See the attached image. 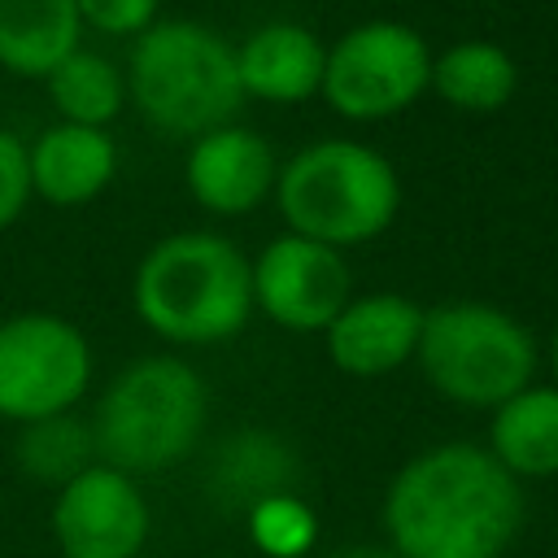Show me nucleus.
Wrapping results in <instances>:
<instances>
[{"label": "nucleus", "mask_w": 558, "mask_h": 558, "mask_svg": "<svg viewBox=\"0 0 558 558\" xmlns=\"http://www.w3.org/2000/svg\"><path fill=\"white\" fill-rule=\"evenodd\" d=\"M397 558H501L523 527V484L471 440L414 453L379 510Z\"/></svg>", "instance_id": "obj_1"}, {"label": "nucleus", "mask_w": 558, "mask_h": 558, "mask_svg": "<svg viewBox=\"0 0 558 558\" xmlns=\"http://www.w3.org/2000/svg\"><path fill=\"white\" fill-rule=\"evenodd\" d=\"M131 305L174 349L227 344L253 318V257L218 231H170L140 257Z\"/></svg>", "instance_id": "obj_2"}, {"label": "nucleus", "mask_w": 558, "mask_h": 558, "mask_svg": "<svg viewBox=\"0 0 558 558\" xmlns=\"http://www.w3.org/2000/svg\"><path fill=\"white\" fill-rule=\"evenodd\" d=\"M126 105L170 140H196L235 122L244 87L235 44L192 17H157L126 52Z\"/></svg>", "instance_id": "obj_3"}, {"label": "nucleus", "mask_w": 558, "mask_h": 558, "mask_svg": "<svg viewBox=\"0 0 558 558\" xmlns=\"http://www.w3.org/2000/svg\"><path fill=\"white\" fill-rule=\"evenodd\" d=\"M270 201L292 235L344 253L379 240L397 222L401 174L375 144L327 135L279 161Z\"/></svg>", "instance_id": "obj_4"}, {"label": "nucleus", "mask_w": 558, "mask_h": 558, "mask_svg": "<svg viewBox=\"0 0 558 558\" xmlns=\"http://www.w3.org/2000/svg\"><path fill=\"white\" fill-rule=\"evenodd\" d=\"M209 423V388L179 353H144L126 362L92 410L96 462L126 475L179 466Z\"/></svg>", "instance_id": "obj_5"}, {"label": "nucleus", "mask_w": 558, "mask_h": 558, "mask_svg": "<svg viewBox=\"0 0 558 558\" xmlns=\"http://www.w3.org/2000/svg\"><path fill=\"white\" fill-rule=\"evenodd\" d=\"M423 379L462 410H497L536 384L541 344L523 318L488 301H445L423 314L414 353Z\"/></svg>", "instance_id": "obj_6"}, {"label": "nucleus", "mask_w": 558, "mask_h": 558, "mask_svg": "<svg viewBox=\"0 0 558 558\" xmlns=\"http://www.w3.org/2000/svg\"><path fill=\"white\" fill-rule=\"evenodd\" d=\"M432 44L405 22H362L327 44L323 100L349 122H388L432 92Z\"/></svg>", "instance_id": "obj_7"}, {"label": "nucleus", "mask_w": 558, "mask_h": 558, "mask_svg": "<svg viewBox=\"0 0 558 558\" xmlns=\"http://www.w3.org/2000/svg\"><path fill=\"white\" fill-rule=\"evenodd\" d=\"M92 384L87 331L48 310L0 318V418L13 427L74 414Z\"/></svg>", "instance_id": "obj_8"}, {"label": "nucleus", "mask_w": 558, "mask_h": 558, "mask_svg": "<svg viewBox=\"0 0 558 558\" xmlns=\"http://www.w3.org/2000/svg\"><path fill=\"white\" fill-rule=\"evenodd\" d=\"M349 296L353 275L344 253L331 244L283 231L253 257V310H262L283 331H327Z\"/></svg>", "instance_id": "obj_9"}, {"label": "nucleus", "mask_w": 558, "mask_h": 558, "mask_svg": "<svg viewBox=\"0 0 558 558\" xmlns=\"http://www.w3.org/2000/svg\"><path fill=\"white\" fill-rule=\"evenodd\" d=\"M48 523L61 558H140L153 536L140 480L105 462H92L57 488Z\"/></svg>", "instance_id": "obj_10"}, {"label": "nucleus", "mask_w": 558, "mask_h": 558, "mask_svg": "<svg viewBox=\"0 0 558 558\" xmlns=\"http://www.w3.org/2000/svg\"><path fill=\"white\" fill-rule=\"evenodd\" d=\"M275 179H279V153L253 126L227 122L187 140L183 183L192 201L214 218L253 214L275 196Z\"/></svg>", "instance_id": "obj_11"}, {"label": "nucleus", "mask_w": 558, "mask_h": 558, "mask_svg": "<svg viewBox=\"0 0 558 558\" xmlns=\"http://www.w3.org/2000/svg\"><path fill=\"white\" fill-rule=\"evenodd\" d=\"M423 305L401 292H353L323 331L327 357L349 379H384L414 362L423 336Z\"/></svg>", "instance_id": "obj_12"}, {"label": "nucleus", "mask_w": 558, "mask_h": 558, "mask_svg": "<svg viewBox=\"0 0 558 558\" xmlns=\"http://www.w3.org/2000/svg\"><path fill=\"white\" fill-rule=\"evenodd\" d=\"M327 44L301 22H262L235 44V74L244 100L305 105L323 92Z\"/></svg>", "instance_id": "obj_13"}, {"label": "nucleus", "mask_w": 558, "mask_h": 558, "mask_svg": "<svg viewBox=\"0 0 558 558\" xmlns=\"http://www.w3.org/2000/svg\"><path fill=\"white\" fill-rule=\"evenodd\" d=\"M31 192L44 205L78 209L92 205L118 174V140L100 126L52 122L26 144Z\"/></svg>", "instance_id": "obj_14"}, {"label": "nucleus", "mask_w": 558, "mask_h": 558, "mask_svg": "<svg viewBox=\"0 0 558 558\" xmlns=\"http://www.w3.org/2000/svg\"><path fill=\"white\" fill-rule=\"evenodd\" d=\"M519 484L558 475V384H527L488 414L484 445Z\"/></svg>", "instance_id": "obj_15"}, {"label": "nucleus", "mask_w": 558, "mask_h": 558, "mask_svg": "<svg viewBox=\"0 0 558 558\" xmlns=\"http://www.w3.org/2000/svg\"><path fill=\"white\" fill-rule=\"evenodd\" d=\"M83 31L74 0H0V70L44 83L83 48Z\"/></svg>", "instance_id": "obj_16"}, {"label": "nucleus", "mask_w": 558, "mask_h": 558, "mask_svg": "<svg viewBox=\"0 0 558 558\" xmlns=\"http://www.w3.org/2000/svg\"><path fill=\"white\" fill-rule=\"evenodd\" d=\"M292 480H296L292 449L262 427L231 432V440H222L209 462V497L222 510H240V514H248L266 497L292 493Z\"/></svg>", "instance_id": "obj_17"}, {"label": "nucleus", "mask_w": 558, "mask_h": 558, "mask_svg": "<svg viewBox=\"0 0 558 558\" xmlns=\"http://www.w3.org/2000/svg\"><path fill=\"white\" fill-rule=\"evenodd\" d=\"M432 92L458 113H497L519 92V65L497 39H458L432 57Z\"/></svg>", "instance_id": "obj_18"}, {"label": "nucleus", "mask_w": 558, "mask_h": 558, "mask_svg": "<svg viewBox=\"0 0 558 558\" xmlns=\"http://www.w3.org/2000/svg\"><path fill=\"white\" fill-rule=\"evenodd\" d=\"M44 92H48L57 118L74 122V126L109 131V122H118L122 109H126V74H122V65L113 57H105V52H92V48L70 52L44 78Z\"/></svg>", "instance_id": "obj_19"}, {"label": "nucleus", "mask_w": 558, "mask_h": 558, "mask_svg": "<svg viewBox=\"0 0 558 558\" xmlns=\"http://www.w3.org/2000/svg\"><path fill=\"white\" fill-rule=\"evenodd\" d=\"M13 458L35 484L61 488V484H70L78 471H87L96 462L92 423H83L78 414H57V418L26 423V427H17Z\"/></svg>", "instance_id": "obj_20"}, {"label": "nucleus", "mask_w": 558, "mask_h": 558, "mask_svg": "<svg viewBox=\"0 0 558 558\" xmlns=\"http://www.w3.org/2000/svg\"><path fill=\"white\" fill-rule=\"evenodd\" d=\"M244 523H248L253 545L262 554H270V558H301L318 541V519L296 493L266 497L262 506H253L244 514Z\"/></svg>", "instance_id": "obj_21"}, {"label": "nucleus", "mask_w": 558, "mask_h": 558, "mask_svg": "<svg viewBox=\"0 0 558 558\" xmlns=\"http://www.w3.org/2000/svg\"><path fill=\"white\" fill-rule=\"evenodd\" d=\"M83 26L113 35V39H135L161 17V0H74Z\"/></svg>", "instance_id": "obj_22"}, {"label": "nucleus", "mask_w": 558, "mask_h": 558, "mask_svg": "<svg viewBox=\"0 0 558 558\" xmlns=\"http://www.w3.org/2000/svg\"><path fill=\"white\" fill-rule=\"evenodd\" d=\"M35 201L31 192V161H26V144L0 126V235L9 227H17V218L26 214V205Z\"/></svg>", "instance_id": "obj_23"}, {"label": "nucleus", "mask_w": 558, "mask_h": 558, "mask_svg": "<svg viewBox=\"0 0 558 558\" xmlns=\"http://www.w3.org/2000/svg\"><path fill=\"white\" fill-rule=\"evenodd\" d=\"M327 558H397L388 545H340V549H331Z\"/></svg>", "instance_id": "obj_24"}, {"label": "nucleus", "mask_w": 558, "mask_h": 558, "mask_svg": "<svg viewBox=\"0 0 558 558\" xmlns=\"http://www.w3.org/2000/svg\"><path fill=\"white\" fill-rule=\"evenodd\" d=\"M549 371H554V384H558V327L549 336Z\"/></svg>", "instance_id": "obj_25"}]
</instances>
